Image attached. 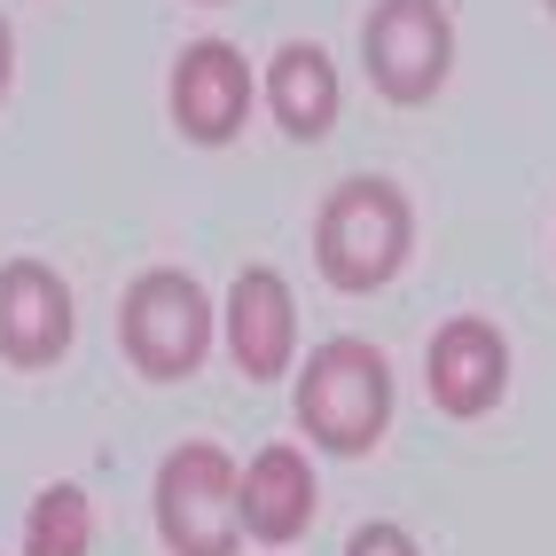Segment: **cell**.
Returning <instances> with one entry per match:
<instances>
[{
    "label": "cell",
    "instance_id": "cell-1",
    "mask_svg": "<svg viewBox=\"0 0 556 556\" xmlns=\"http://www.w3.org/2000/svg\"><path fill=\"white\" fill-rule=\"evenodd\" d=\"M407 251H416V204H407L400 180L384 173H353L338 189L321 197L314 212V267L329 290H345V299H368V290H384Z\"/></svg>",
    "mask_w": 556,
    "mask_h": 556
},
{
    "label": "cell",
    "instance_id": "cell-2",
    "mask_svg": "<svg viewBox=\"0 0 556 556\" xmlns=\"http://www.w3.org/2000/svg\"><path fill=\"white\" fill-rule=\"evenodd\" d=\"M299 431L321 455H368L392 431V361L368 338H329L299 368Z\"/></svg>",
    "mask_w": 556,
    "mask_h": 556
},
{
    "label": "cell",
    "instance_id": "cell-3",
    "mask_svg": "<svg viewBox=\"0 0 556 556\" xmlns=\"http://www.w3.org/2000/svg\"><path fill=\"white\" fill-rule=\"evenodd\" d=\"M212 329H219V314H212L204 282L189 267H150V275H134L126 299H118V345L150 384L197 377L204 353H212Z\"/></svg>",
    "mask_w": 556,
    "mask_h": 556
},
{
    "label": "cell",
    "instance_id": "cell-4",
    "mask_svg": "<svg viewBox=\"0 0 556 556\" xmlns=\"http://www.w3.org/2000/svg\"><path fill=\"white\" fill-rule=\"evenodd\" d=\"M361 71L392 110H424L455 79V16L447 0H377L361 16Z\"/></svg>",
    "mask_w": 556,
    "mask_h": 556
},
{
    "label": "cell",
    "instance_id": "cell-5",
    "mask_svg": "<svg viewBox=\"0 0 556 556\" xmlns=\"http://www.w3.org/2000/svg\"><path fill=\"white\" fill-rule=\"evenodd\" d=\"M243 470L228 447L212 439H180V447L157 463V533L173 556H236L243 541Z\"/></svg>",
    "mask_w": 556,
    "mask_h": 556
},
{
    "label": "cell",
    "instance_id": "cell-6",
    "mask_svg": "<svg viewBox=\"0 0 556 556\" xmlns=\"http://www.w3.org/2000/svg\"><path fill=\"white\" fill-rule=\"evenodd\" d=\"M173 126L197 150H228V141L251 126V63L236 40H189L173 55Z\"/></svg>",
    "mask_w": 556,
    "mask_h": 556
},
{
    "label": "cell",
    "instance_id": "cell-7",
    "mask_svg": "<svg viewBox=\"0 0 556 556\" xmlns=\"http://www.w3.org/2000/svg\"><path fill=\"white\" fill-rule=\"evenodd\" d=\"M79 338V306L71 282L48 258H9L0 267V361L9 368H55Z\"/></svg>",
    "mask_w": 556,
    "mask_h": 556
},
{
    "label": "cell",
    "instance_id": "cell-8",
    "mask_svg": "<svg viewBox=\"0 0 556 556\" xmlns=\"http://www.w3.org/2000/svg\"><path fill=\"white\" fill-rule=\"evenodd\" d=\"M219 338H228V361L243 368L251 384H275L290 377L299 361V299L275 267H243L219 299Z\"/></svg>",
    "mask_w": 556,
    "mask_h": 556
},
{
    "label": "cell",
    "instance_id": "cell-9",
    "mask_svg": "<svg viewBox=\"0 0 556 556\" xmlns=\"http://www.w3.org/2000/svg\"><path fill=\"white\" fill-rule=\"evenodd\" d=\"M424 384H431V400L447 407L455 424L486 416V407H502V392H509V338L486 314L439 321L431 329V353H424Z\"/></svg>",
    "mask_w": 556,
    "mask_h": 556
},
{
    "label": "cell",
    "instance_id": "cell-10",
    "mask_svg": "<svg viewBox=\"0 0 556 556\" xmlns=\"http://www.w3.org/2000/svg\"><path fill=\"white\" fill-rule=\"evenodd\" d=\"M243 533L251 541H267V548H290L306 526H314V509H321V486H314V463L290 447V439H275V447H258L243 463Z\"/></svg>",
    "mask_w": 556,
    "mask_h": 556
},
{
    "label": "cell",
    "instance_id": "cell-11",
    "mask_svg": "<svg viewBox=\"0 0 556 556\" xmlns=\"http://www.w3.org/2000/svg\"><path fill=\"white\" fill-rule=\"evenodd\" d=\"M258 94H267L275 126H282L290 141H329V134H338L345 79H338V63H329L314 40L275 48V63H267V79H258Z\"/></svg>",
    "mask_w": 556,
    "mask_h": 556
},
{
    "label": "cell",
    "instance_id": "cell-12",
    "mask_svg": "<svg viewBox=\"0 0 556 556\" xmlns=\"http://www.w3.org/2000/svg\"><path fill=\"white\" fill-rule=\"evenodd\" d=\"M94 548V502L87 486H40L24 509V556H87Z\"/></svg>",
    "mask_w": 556,
    "mask_h": 556
},
{
    "label": "cell",
    "instance_id": "cell-13",
    "mask_svg": "<svg viewBox=\"0 0 556 556\" xmlns=\"http://www.w3.org/2000/svg\"><path fill=\"white\" fill-rule=\"evenodd\" d=\"M345 556H424V548L407 541L400 526H384V517H377V526H361V533L345 541Z\"/></svg>",
    "mask_w": 556,
    "mask_h": 556
},
{
    "label": "cell",
    "instance_id": "cell-14",
    "mask_svg": "<svg viewBox=\"0 0 556 556\" xmlns=\"http://www.w3.org/2000/svg\"><path fill=\"white\" fill-rule=\"evenodd\" d=\"M9 79H16V40H9V16H0V94H9Z\"/></svg>",
    "mask_w": 556,
    "mask_h": 556
},
{
    "label": "cell",
    "instance_id": "cell-15",
    "mask_svg": "<svg viewBox=\"0 0 556 556\" xmlns=\"http://www.w3.org/2000/svg\"><path fill=\"white\" fill-rule=\"evenodd\" d=\"M541 9H548V16H556V0H541Z\"/></svg>",
    "mask_w": 556,
    "mask_h": 556
}]
</instances>
